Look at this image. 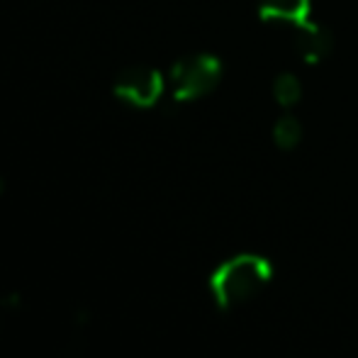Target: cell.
<instances>
[{"label": "cell", "instance_id": "1", "mask_svg": "<svg viewBox=\"0 0 358 358\" xmlns=\"http://www.w3.org/2000/svg\"><path fill=\"white\" fill-rule=\"evenodd\" d=\"M273 278V264L261 254H236L210 273V292L220 310H234L254 300Z\"/></svg>", "mask_w": 358, "mask_h": 358}, {"label": "cell", "instance_id": "2", "mask_svg": "<svg viewBox=\"0 0 358 358\" xmlns=\"http://www.w3.org/2000/svg\"><path fill=\"white\" fill-rule=\"evenodd\" d=\"M220 78V64L213 57H193L176 64L171 80H173L176 100H193L208 93Z\"/></svg>", "mask_w": 358, "mask_h": 358}, {"label": "cell", "instance_id": "3", "mask_svg": "<svg viewBox=\"0 0 358 358\" xmlns=\"http://www.w3.org/2000/svg\"><path fill=\"white\" fill-rule=\"evenodd\" d=\"M161 93H164V80H161V76L156 71H151V69H142V66L127 69V71H122L117 76V80H115V95L122 98L124 103L137 105V108L154 105L161 98Z\"/></svg>", "mask_w": 358, "mask_h": 358}, {"label": "cell", "instance_id": "4", "mask_svg": "<svg viewBox=\"0 0 358 358\" xmlns=\"http://www.w3.org/2000/svg\"><path fill=\"white\" fill-rule=\"evenodd\" d=\"M275 137H278V142L283 146H292L297 142V137H300V127L295 122H290V120H285V122H280L275 127Z\"/></svg>", "mask_w": 358, "mask_h": 358}, {"label": "cell", "instance_id": "5", "mask_svg": "<svg viewBox=\"0 0 358 358\" xmlns=\"http://www.w3.org/2000/svg\"><path fill=\"white\" fill-rule=\"evenodd\" d=\"M3 188H5V185H3V178H0V193H3Z\"/></svg>", "mask_w": 358, "mask_h": 358}]
</instances>
